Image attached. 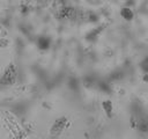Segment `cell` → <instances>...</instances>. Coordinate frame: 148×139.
Returning <instances> with one entry per match:
<instances>
[{"instance_id":"obj_1","label":"cell","mask_w":148,"mask_h":139,"mask_svg":"<svg viewBox=\"0 0 148 139\" xmlns=\"http://www.w3.org/2000/svg\"><path fill=\"white\" fill-rule=\"evenodd\" d=\"M16 68L13 64H9L7 68L5 70L1 79H0V85L2 86H12L16 81Z\"/></svg>"},{"instance_id":"obj_2","label":"cell","mask_w":148,"mask_h":139,"mask_svg":"<svg viewBox=\"0 0 148 139\" xmlns=\"http://www.w3.org/2000/svg\"><path fill=\"white\" fill-rule=\"evenodd\" d=\"M66 125H67V118H65V117L58 118V119L54 122V124L52 125V127H51V134H52V136H58V134H60L61 131L66 127Z\"/></svg>"},{"instance_id":"obj_3","label":"cell","mask_w":148,"mask_h":139,"mask_svg":"<svg viewBox=\"0 0 148 139\" xmlns=\"http://www.w3.org/2000/svg\"><path fill=\"white\" fill-rule=\"evenodd\" d=\"M120 14H121V16H123L125 20H132V19H133V13H132V10L128 9V8H123L121 12H120Z\"/></svg>"},{"instance_id":"obj_4","label":"cell","mask_w":148,"mask_h":139,"mask_svg":"<svg viewBox=\"0 0 148 139\" xmlns=\"http://www.w3.org/2000/svg\"><path fill=\"white\" fill-rule=\"evenodd\" d=\"M103 108H104L105 112L110 116L111 115V111H112V104H111V102L110 101H104L103 102Z\"/></svg>"},{"instance_id":"obj_5","label":"cell","mask_w":148,"mask_h":139,"mask_svg":"<svg viewBox=\"0 0 148 139\" xmlns=\"http://www.w3.org/2000/svg\"><path fill=\"white\" fill-rule=\"evenodd\" d=\"M7 44H8V41H7V39L0 38V47H5Z\"/></svg>"},{"instance_id":"obj_6","label":"cell","mask_w":148,"mask_h":139,"mask_svg":"<svg viewBox=\"0 0 148 139\" xmlns=\"http://www.w3.org/2000/svg\"><path fill=\"white\" fill-rule=\"evenodd\" d=\"M145 80H147V81H148V74H147V75L145 76Z\"/></svg>"}]
</instances>
